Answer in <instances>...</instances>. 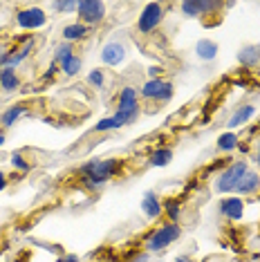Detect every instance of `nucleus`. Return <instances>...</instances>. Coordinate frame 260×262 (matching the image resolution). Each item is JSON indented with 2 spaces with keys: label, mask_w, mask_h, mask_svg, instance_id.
Instances as JSON below:
<instances>
[{
  "label": "nucleus",
  "mask_w": 260,
  "mask_h": 262,
  "mask_svg": "<svg viewBox=\"0 0 260 262\" xmlns=\"http://www.w3.org/2000/svg\"><path fill=\"white\" fill-rule=\"evenodd\" d=\"M119 166H121L119 159H92V162L81 166L79 180H81V184H83L85 188L99 190L117 175Z\"/></svg>",
  "instance_id": "obj_1"
},
{
  "label": "nucleus",
  "mask_w": 260,
  "mask_h": 262,
  "mask_svg": "<svg viewBox=\"0 0 260 262\" xmlns=\"http://www.w3.org/2000/svg\"><path fill=\"white\" fill-rule=\"evenodd\" d=\"M249 170V166H247L245 159H238V162L229 164L227 168L220 172V177L215 180V190L218 193H235V186L240 184L242 175Z\"/></svg>",
  "instance_id": "obj_2"
},
{
  "label": "nucleus",
  "mask_w": 260,
  "mask_h": 262,
  "mask_svg": "<svg viewBox=\"0 0 260 262\" xmlns=\"http://www.w3.org/2000/svg\"><path fill=\"white\" fill-rule=\"evenodd\" d=\"M180 226L177 224H164L159 226L157 231H153V233L148 235V240H146V251L148 253H159L164 251L166 247H170L177 237H180Z\"/></svg>",
  "instance_id": "obj_3"
},
{
  "label": "nucleus",
  "mask_w": 260,
  "mask_h": 262,
  "mask_svg": "<svg viewBox=\"0 0 260 262\" xmlns=\"http://www.w3.org/2000/svg\"><path fill=\"white\" fill-rule=\"evenodd\" d=\"M76 11L83 25H99L105 16V5L101 0H79Z\"/></svg>",
  "instance_id": "obj_4"
},
{
  "label": "nucleus",
  "mask_w": 260,
  "mask_h": 262,
  "mask_svg": "<svg viewBox=\"0 0 260 262\" xmlns=\"http://www.w3.org/2000/svg\"><path fill=\"white\" fill-rule=\"evenodd\" d=\"M164 18V9L159 3H148L144 9H141L139 14V20H137V27L141 34H150L155 32V29L159 27V23H162Z\"/></svg>",
  "instance_id": "obj_5"
},
{
  "label": "nucleus",
  "mask_w": 260,
  "mask_h": 262,
  "mask_svg": "<svg viewBox=\"0 0 260 262\" xmlns=\"http://www.w3.org/2000/svg\"><path fill=\"white\" fill-rule=\"evenodd\" d=\"M141 97L150 101H168L173 97V83L164 79H148L141 85Z\"/></svg>",
  "instance_id": "obj_6"
},
{
  "label": "nucleus",
  "mask_w": 260,
  "mask_h": 262,
  "mask_svg": "<svg viewBox=\"0 0 260 262\" xmlns=\"http://www.w3.org/2000/svg\"><path fill=\"white\" fill-rule=\"evenodd\" d=\"M16 23H18V27H23V29H38L47 23V16L40 7H27L16 14Z\"/></svg>",
  "instance_id": "obj_7"
},
{
  "label": "nucleus",
  "mask_w": 260,
  "mask_h": 262,
  "mask_svg": "<svg viewBox=\"0 0 260 262\" xmlns=\"http://www.w3.org/2000/svg\"><path fill=\"white\" fill-rule=\"evenodd\" d=\"M213 9H220V3H209V0H186V3H182V14L188 18H198V16H204Z\"/></svg>",
  "instance_id": "obj_8"
},
{
  "label": "nucleus",
  "mask_w": 260,
  "mask_h": 262,
  "mask_svg": "<svg viewBox=\"0 0 260 262\" xmlns=\"http://www.w3.org/2000/svg\"><path fill=\"white\" fill-rule=\"evenodd\" d=\"M123 58H126V47H123L119 40H110V43L103 45V50H101V61H103L105 65L115 68V65L123 63Z\"/></svg>",
  "instance_id": "obj_9"
},
{
  "label": "nucleus",
  "mask_w": 260,
  "mask_h": 262,
  "mask_svg": "<svg viewBox=\"0 0 260 262\" xmlns=\"http://www.w3.org/2000/svg\"><path fill=\"white\" fill-rule=\"evenodd\" d=\"M220 213L229 220H240L242 213H245V204H242L240 198H224L220 202Z\"/></svg>",
  "instance_id": "obj_10"
},
{
  "label": "nucleus",
  "mask_w": 260,
  "mask_h": 262,
  "mask_svg": "<svg viewBox=\"0 0 260 262\" xmlns=\"http://www.w3.org/2000/svg\"><path fill=\"white\" fill-rule=\"evenodd\" d=\"M162 211H164V206H162V202L157 200V195L153 193V190H148V193L144 195V200H141V213H144L146 217H159L162 215Z\"/></svg>",
  "instance_id": "obj_11"
},
{
  "label": "nucleus",
  "mask_w": 260,
  "mask_h": 262,
  "mask_svg": "<svg viewBox=\"0 0 260 262\" xmlns=\"http://www.w3.org/2000/svg\"><path fill=\"white\" fill-rule=\"evenodd\" d=\"M260 188V175L256 170H247L245 175H242L240 184L235 186V193L238 195H249V193H256Z\"/></svg>",
  "instance_id": "obj_12"
},
{
  "label": "nucleus",
  "mask_w": 260,
  "mask_h": 262,
  "mask_svg": "<svg viewBox=\"0 0 260 262\" xmlns=\"http://www.w3.org/2000/svg\"><path fill=\"white\" fill-rule=\"evenodd\" d=\"M238 63L245 68H256L260 63V47L258 45H247L238 52Z\"/></svg>",
  "instance_id": "obj_13"
},
{
  "label": "nucleus",
  "mask_w": 260,
  "mask_h": 262,
  "mask_svg": "<svg viewBox=\"0 0 260 262\" xmlns=\"http://www.w3.org/2000/svg\"><path fill=\"white\" fill-rule=\"evenodd\" d=\"M195 54H198L202 61H213L218 56V43L211 38H202L198 40V45H195Z\"/></svg>",
  "instance_id": "obj_14"
},
{
  "label": "nucleus",
  "mask_w": 260,
  "mask_h": 262,
  "mask_svg": "<svg viewBox=\"0 0 260 262\" xmlns=\"http://www.w3.org/2000/svg\"><path fill=\"white\" fill-rule=\"evenodd\" d=\"M18 85H20V79H18V74H16L14 68L0 70V88H3L5 92H14Z\"/></svg>",
  "instance_id": "obj_15"
},
{
  "label": "nucleus",
  "mask_w": 260,
  "mask_h": 262,
  "mask_svg": "<svg viewBox=\"0 0 260 262\" xmlns=\"http://www.w3.org/2000/svg\"><path fill=\"white\" fill-rule=\"evenodd\" d=\"M85 36H88V25H83L81 20L63 27V38H65V43H72V40H83Z\"/></svg>",
  "instance_id": "obj_16"
},
{
  "label": "nucleus",
  "mask_w": 260,
  "mask_h": 262,
  "mask_svg": "<svg viewBox=\"0 0 260 262\" xmlns=\"http://www.w3.org/2000/svg\"><path fill=\"white\" fill-rule=\"evenodd\" d=\"M135 108H139L137 90H135V88H130V85H126L119 92V105H117V110H135Z\"/></svg>",
  "instance_id": "obj_17"
},
{
  "label": "nucleus",
  "mask_w": 260,
  "mask_h": 262,
  "mask_svg": "<svg viewBox=\"0 0 260 262\" xmlns=\"http://www.w3.org/2000/svg\"><path fill=\"white\" fill-rule=\"evenodd\" d=\"M253 115H256V108H253V105H240V108L233 112V117L229 119L227 126L229 128H238V126H242V123L249 121Z\"/></svg>",
  "instance_id": "obj_18"
},
{
  "label": "nucleus",
  "mask_w": 260,
  "mask_h": 262,
  "mask_svg": "<svg viewBox=\"0 0 260 262\" xmlns=\"http://www.w3.org/2000/svg\"><path fill=\"white\" fill-rule=\"evenodd\" d=\"M170 159H173V150H170V148H157V150L150 152L148 164L155 166V168H166L170 164Z\"/></svg>",
  "instance_id": "obj_19"
},
{
  "label": "nucleus",
  "mask_w": 260,
  "mask_h": 262,
  "mask_svg": "<svg viewBox=\"0 0 260 262\" xmlns=\"http://www.w3.org/2000/svg\"><path fill=\"white\" fill-rule=\"evenodd\" d=\"M27 115V108L25 105H11V108H7L3 112V117H0V123H3L5 128H9V126H14L16 121H18L20 117H25Z\"/></svg>",
  "instance_id": "obj_20"
},
{
  "label": "nucleus",
  "mask_w": 260,
  "mask_h": 262,
  "mask_svg": "<svg viewBox=\"0 0 260 262\" xmlns=\"http://www.w3.org/2000/svg\"><path fill=\"white\" fill-rule=\"evenodd\" d=\"M32 47H34V40H32V38H27V40H25V45L18 47L16 52H11V54H9L7 65H5V68H16V65H18L20 61H25V58L29 56V52H32Z\"/></svg>",
  "instance_id": "obj_21"
},
{
  "label": "nucleus",
  "mask_w": 260,
  "mask_h": 262,
  "mask_svg": "<svg viewBox=\"0 0 260 262\" xmlns=\"http://www.w3.org/2000/svg\"><path fill=\"white\" fill-rule=\"evenodd\" d=\"M233 148H238V135H235V133L220 135V139H218V150L229 152V150H233Z\"/></svg>",
  "instance_id": "obj_22"
},
{
  "label": "nucleus",
  "mask_w": 260,
  "mask_h": 262,
  "mask_svg": "<svg viewBox=\"0 0 260 262\" xmlns=\"http://www.w3.org/2000/svg\"><path fill=\"white\" fill-rule=\"evenodd\" d=\"M81 65H83V63H81V58L74 54V56H70L68 61L61 65V70H63V74H65V76H76V74L81 72Z\"/></svg>",
  "instance_id": "obj_23"
},
{
  "label": "nucleus",
  "mask_w": 260,
  "mask_h": 262,
  "mask_svg": "<svg viewBox=\"0 0 260 262\" xmlns=\"http://www.w3.org/2000/svg\"><path fill=\"white\" fill-rule=\"evenodd\" d=\"M119 121V126H128V123H135V119L139 117V108H135V110H117L115 115H112Z\"/></svg>",
  "instance_id": "obj_24"
},
{
  "label": "nucleus",
  "mask_w": 260,
  "mask_h": 262,
  "mask_svg": "<svg viewBox=\"0 0 260 262\" xmlns=\"http://www.w3.org/2000/svg\"><path fill=\"white\" fill-rule=\"evenodd\" d=\"M70 56H74L72 43H63V45H58V47H56V52H54V63H56V65H63Z\"/></svg>",
  "instance_id": "obj_25"
},
{
  "label": "nucleus",
  "mask_w": 260,
  "mask_h": 262,
  "mask_svg": "<svg viewBox=\"0 0 260 262\" xmlns=\"http://www.w3.org/2000/svg\"><path fill=\"white\" fill-rule=\"evenodd\" d=\"M162 206H164V211H166V215H168V220H170V224H177V220H180V213H182L180 202H175V200H166Z\"/></svg>",
  "instance_id": "obj_26"
},
{
  "label": "nucleus",
  "mask_w": 260,
  "mask_h": 262,
  "mask_svg": "<svg viewBox=\"0 0 260 262\" xmlns=\"http://www.w3.org/2000/svg\"><path fill=\"white\" fill-rule=\"evenodd\" d=\"M119 121L115 117H105L99 123H94V133H105V130H119Z\"/></svg>",
  "instance_id": "obj_27"
},
{
  "label": "nucleus",
  "mask_w": 260,
  "mask_h": 262,
  "mask_svg": "<svg viewBox=\"0 0 260 262\" xmlns=\"http://www.w3.org/2000/svg\"><path fill=\"white\" fill-rule=\"evenodd\" d=\"M9 162H11V166H14L16 170H20V172H27V170H29V164H27V159L23 157L20 152H14V155H11V159H9Z\"/></svg>",
  "instance_id": "obj_28"
},
{
  "label": "nucleus",
  "mask_w": 260,
  "mask_h": 262,
  "mask_svg": "<svg viewBox=\"0 0 260 262\" xmlns=\"http://www.w3.org/2000/svg\"><path fill=\"white\" fill-rule=\"evenodd\" d=\"M76 5H79L76 0H56V3H52V7L61 14V11H74Z\"/></svg>",
  "instance_id": "obj_29"
},
{
  "label": "nucleus",
  "mask_w": 260,
  "mask_h": 262,
  "mask_svg": "<svg viewBox=\"0 0 260 262\" xmlns=\"http://www.w3.org/2000/svg\"><path fill=\"white\" fill-rule=\"evenodd\" d=\"M88 81H90L94 88H103V72L101 70H92V72L88 74Z\"/></svg>",
  "instance_id": "obj_30"
},
{
  "label": "nucleus",
  "mask_w": 260,
  "mask_h": 262,
  "mask_svg": "<svg viewBox=\"0 0 260 262\" xmlns=\"http://www.w3.org/2000/svg\"><path fill=\"white\" fill-rule=\"evenodd\" d=\"M9 54H11V52L7 50V45H5V43H0V65H3V68H5V65H7V58H9Z\"/></svg>",
  "instance_id": "obj_31"
},
{
  "label": "nucleus",
  "mask_w": 260,
  "mask_h": 262,
  "mask_svg": "<svg viewBox=\"0 0 260 262\" xmlns=\"http://www.w3.org/2000/svg\"><path fill=\"white\" fill-rule=\"evenodd\" d=\"M56 262H79V255H74V253H65V255H61Z\"/></svg>",
  "instance_id": "obj_32"
},
{
  "label": "nucleus",
  "mask_w": 260,
  "mask_h": 262,
  "mask_svg": "<svg viewBox=\"0 0 260 262\" xmlns=\"http://www.w3.org/2000/svg\"><path fill=\"white\" fill-rule=\"evenodd\" d=\"M58 72V65L54 63V65H50V70H47V72H45V76H43V79L47 81V79H52V76H54Z\"/></svg>",
  "instance_id": "obj_33"
},
{
  "label": "nucleus",
  "mask_w": 260,
  "mask_h": 262,
  "mask_svg": "<svg viewBox=\"0 0 260 262\" xmlns=\"http://www.w3.org/2000/svg\"><path fill=\"white\" fill-rule=\"evenodd\" d=\"M159 72H162V68H159V65H153V68H148L150 79H159Z\"/></svg>",
  "instance_id": "obj_34"
},
{
  "label": "nucleus",
  "mask_w": 260,
  "mask_h": 262,
  "mask_svg": "<svg viewBox=\"0 0 260 262\" xmlns=\"http://www.w3.org/2000/svg\"><path fill=\"white\" fill-rule=\"evenodd\" d=\"M148 258H150V253H148V251H144L141 255H137V258H135L133 262H148Z\"/></svg>",
  "instance_id": "obj_35"
},
{
  "label": "nucleus",
  "mask_w": 260,
  "mask_h": 262,
  "mask_svg": "<svg viewBox=\"0 0 260 262\" xmlns=\"http://www.w3.org/2000/svg\"><path fill=\"white\" fill-rule=\"evenodd\" d=\"M7 188V177H5V172L0 170V190H5Z\"/></svg>",
  "instance_id": "obj_36"
},
{
  "label": "nucleus",
  "mask_w": 260,
  "mask_h": 262,
  "mask_svg": "<svg viewBox=\"0 0 260 262\" xmlns=\"http://www.w3.org/2000/svg\"><path fill=\"white\" fill-rule=\"evenodd\" d=\"M175 262H193L191 258H186V255H180V258H177Z\"/></svg>",
  "instance_id": "obj_37"
},
{
  "label": "nucleus",
  "mask_w": 260,
  "mask_h": 262,
  "mask_svg": "<svg viewBox=\"0 0 260 262\" xmlns=\"http://www.w3.org/2000/svg\"><path fill=\"white\" fill-rule=\"evenodd\" d=\"M5 144V135H0V146H3Z\"/></svg>",
  "instance_id": "obj_38"
},
{
  "label": "nucleus",
  "mask_w": 260,
  "mask_h": 262,
  "mask_svg": "<svg viewBox=\"0 0 260 262\" xmlns=\"http://www.w3.org/2000/svg\"><path fill=\"white\" fill-rule=\"evenodd\" d=\"M258 164H260V141H258Z\"/></svg>",
  "instance_id": "obj_39"
}]
</instances>
